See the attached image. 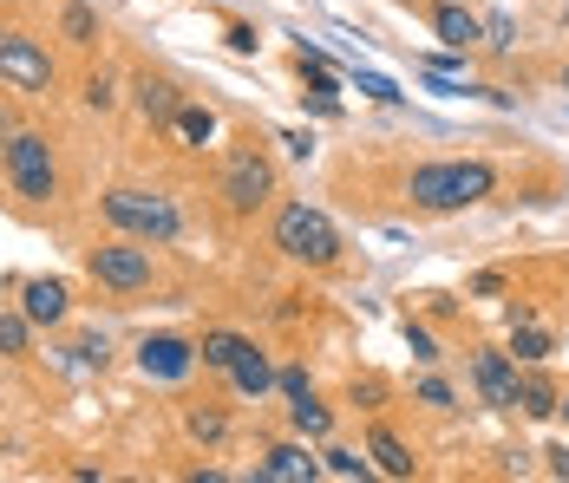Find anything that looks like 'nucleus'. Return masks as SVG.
<instances>
[{"instance_id": "1", "label": "nucleus", "mask_w": 569, "mask_h": 483, "mask_svg": "<svg viewBox=\"0 0 569 483\" xmlns=\"http://www.w3.org/2000/svg\"><path fill=\"white\" fill-rule=\"evenodd\" d=\"M498 190V170L485 158H446V163H419L406 177V203L426 215H458L471 203H485Z\"/></svg>"}, {"instance_id": "2", "label": "nucleus", "mask_w": 569, "mask_h": 483, "mask_svg": "<svg viewBox=\"0 0 569 483\" xmlns=\"http://www.w3.org/2000/svg\"><path fill=\"white\" fill-rule=\"evenodd\" d=\"M99 210H106L112 229L138 235V242H151V249H164V242L183 235V215H177V203L164 197V190H106Z\"/></svg>"}, {"instance_id": "3", "label": "nucleus", "mask_w": 569, "mask_h": 483, "mask_svg": "<svg viewBox=\"0 0 569 483\" xmlns=\"http://www.w3.org/2000/svg\"><path fill=\"white\" fill-rule=\"evenodd\" d=\"M276 249H282L288 262L328 269V262L341 255V229H335L321 210H308V203H288V210L276 215Z\"/></svg>"}, {"instance_id": "4", "label": "nucleus", "mask_w": 569, "mask_h": 483, "mask_svg": "<svg viewBox=\"0 0 569 483\" xmlns=\"http://www.w3.org/2000/svg\"><path fill=\"white\" fill-rule=\"evenodd\" d=\"M217 190H223V203L236 215L262 210V203L276 197V163L262 158L256 144H236V151L223 158V183H217Z\"/></svg>"}, {"instance_id": "5", "label": "nucleus", "mask_w": 569, "mask_h": 483, "mask_svg": "<svg viewBox=\"0 0 569 483\" xmlns=\"http://www.w3.org/2000/svg\"><path fill=\"white\" fill-rule=\"evenodd\" d=\"M7 177H13V197H27V203H53V190H59L53 144H47L40 131H20V138L7 144Z\"/></svg>"}, {"instance_id": "6", "label": "nucleus", "mask_w": 569, "mask_h": 483, "mask_svg": "<svg viewBox=\"0 0 569 483\" xmlns=\"http://www.w3.org/2000/svg\"><path fill=\"white\" fill-rule=\"evenodd\" d=\"M86 274H92L99 288L138 294V288L151 281V242H138V235H124V242H106V249H92V255H86Z\"/></svg>"}, {"instance_id": "7", "label": "nucleus", "mask_w": 569, "mask_h": 483, "mask_svg": "<svg viewBox=\"0 0 569 483\" xmlns=\"http://www.w3.org/2000/svg\"><path fill=\"white\" fill-rule=\"evenodd\" d=\"M0 79L13 92H53V59L27 33H0Z\"/></svg>"}, {"instance_id": "8", "label": "nucleus", "mask_w": 569, "mask_h": 483, "mask_svg": "<svg viewBox=\"0 0 569 483\" xmlns=\"http://www.w3.org/2000/svg\"><path fill=\"white\" fill-rule=\"evenodd\" d=\"M471 379H478V392H485V405H491V412H517V366H511V353L478 346V353H471Z\"/></svg>"}, {"instance_id": "9", "label": "nucleus", "mask_w": 569, "mask_h": 483, "mask_svg": "<svg viewBox=\"0 0 569 483\" xmlns=\"http://www.w3.org/2000/svg\"><path fill=\"white\" fill-rule=\"evenodd\" d=\"M190 366H197V346L177 340V333H151V340L138 346V373L144 379H183Z\"/></svg>"}, {"instance_id": "10", "label": "nucleus", "mask_w": 569, "mask_h": 483, "mask_svg": "<svg viewBox=\"0 0 569 483\" xmlns=\"http://www.w3.org/2000/svg\"><path fill=\"white\" fill-rule=\"evenodd\" d=\"M256 477L262 483H315L321 477V457H315L308 444H276V451L256 464Z\"/></svg>"}, {"instance_id": "11", "label": "nucleus", "mask_w": 569, "mask_h": 483, "mask_svg": "<svg viewBox=\"0 0 569 483\" xmlns=\"http://www.w3.org/2000/svg\"><path fill=\"white\" fill-rule=\"evenodd\" d=\"M432 33H439L452 53H471V47L485 40V20H478L471 7H458V0H439V7H432Z\"/></svg>"}, {"instance_id": "12", "label": "nucleus", "mask_w": 569, "mask_h": 483, "mask_svg": "<svg viewBox=\"0 0 569 483\" xmlns=\"http://www.w3.org/2000/svg\"><path fill=\"white\" fill-rule=\"evenodd\" d=\"M229 379H236V392H242V399H262V392L276 385V366H269V353H262V346H242V353H236V366H229Z\"/></svg>"}, {"instance_id": "13", "label": "nucleus", "mask_w": 569, "mask_h": 483, "mask_svg": "<svg viewBox=\"0 0 569 483\" xmlns=\"http://www.w3.org/2000/svg\"><path fill=\"white\" fill-rule=\"evenodd\" d=\"M20 308H27L33 326H53V321H66V288L59 281H27L20 288Z\"/></svg>"}, {"instance_id": "14", "label": "nucleus", "mask_w": 569, "mask_h": 483, "mask_svg": "<svg viewBox=\"0 0 569 483\" xmlns=\"http://www.w3.org/2000/svg\"><path fill=\"white\" fill-rule=\"evenodd\" d=\"M177 105H183V99H177V85H171V79H151V72L138 79V111H144L151 124H171Z\"/></svg>"}, {"instance_id": "15", "label": "nucleus", "mask_w": 569, "mask_h": 483, "mask_svg": "<svg viewBox=\"0 0 569 483\" xmlns=\"http://www.w3.org/2000/svg\"><path fill=\"white\" fill-rule=\"evenodd\" d=\"M367 457H373V464H380L387 477H412V471H419V464H412V451H406V444H399V437H393L387 425L367 437Z\"/></svg>"}, {"instance_id": "16", "label": "nucleus", "mask_w": 569, "mask_h": 483, "mask_svg": "<svg viewBox=\"0 0 569 483\" xmlns=\"http://www.w3.org/2000/svg\"><path fill=\"white\" fill-rule=\"evenodd\" d=\"M177 138H183V144H190V151H203V144H210V138H217V111L210 105H190V99H183V105H177Z\"/></svg>"}, {"instance_id": "17", "label": "nucleus", "mask_w": 569, "mask_h": 483, "mask_svg": "<svg viewBox=\"0 0 569 483\" xmlns=\"http://www.w3.org/2000/svg\"><path fill=\"white\" fill-rule=\"evenodd\" d=\"M557 405H563V399H557V385H550L543 373L517 379V412H523V419H550Z\"/></svg>"}, {"instance_id": "18", "label": "nucleus", "mask_w": 569, "mask_h": 483, "mask_svg": "<svg viewBox=\"0 0 569 483\" xmlns=\"http://www.w3.org/2000/svg\"><path fill=\"white\" fill-rule=\"evenodd\" d=\"M511 360H523V366H543V360H550V333L530 321V314L511 321Z\"/></svg>"}, {"instance_id": "19", "label": "nucleus", "mask_w": 569, "mask_h": 483, "mask_svg": "<svg viewBox=\"0 0 569 483\" xmlns=\"http://www.w3.org/2000/svg\"><path fill=\"white\" fill-rule=\"evenodd\" d=\"M59 33H66V47H92L99 40V13L86 0H66L59 7Z\"/></svg>"}, {"instance_id": "20", "label": "nucleus", "mask_w": 569, "mask_h": 483, "mask_svg": "<svg viewBox=\"0 0 569 483\" xmlns=\"http://www.w3.org/2000/svg\"><path fill=\"white\" fill-rule=\"evenodd\" d=\"M242 346H249L242 333H203V346H197V360H203V366H217V373H229Z\"/></svg>"}, {"instance_id": "21", "label": "nucleus", "mask_w": 569, "mask_h": 483, "mask_svg": "<svg viewBox=\"0 0 569 483\" xmlns=\"http://www.w3.org/2000/svg\"><path fill=\"white\" fill-rule=\"evenodd\" d=\"M288 419H295L301 437H328V425H335V419H328V405H315V399H295V405H288Z\"/></svg>"}, {"instance_id": "22", "label": "nucleus", "mask_w": 569, "mask_h": 483, "mask_svg": "<svg viewBox=\"0 0 569 483\" xmlns=\"http://www.w3.org/2000/svg\"><path fill=\"white\" fill-rule=\"evenodd\" d=\"M27 340H33L27 308H20V314H0V353H7V360H20V353H27Z\"/></svg>"}, {"instance_id": "23", "label": "nucleus", "mask_w": 569, "mask_h": 483, "mask_svg": "<svg viewBox=\"0 0 569 483\" xmlns=\"http://www.w3.org/2000/svg\"><path fill=\"white\" fill-rule=\"evenodd\" d=\"M321 471H335V477H367V457H360V451H341V444H328V451H321Z\"/></svg>"}, {"instance_id": "24", "label": "nucleus", "mask_w": 569, "mask_h": 483, "mask_svg": "<svg viewBox=\"0 0 569 483\" xmlns=\"http://www.w3.org/2000/svg\"><path fill=\"white\" fill-rule=\"evenodd\" d=\"M353 85H360L367 99H380V105H399V85L393 79H380V72H360V66H353Z\"/></svg>"}, {"instance_id": "25", "label": "nucleus", "mask_w": 569, "mask_h": 483, "mask_svg": "<svg viewBox=\"0 0 569 483\" xmlns=\"http://www.w3.org/2000/svg\"><path fill=\"white\" fill-rule=\"evenodd\" d=\"M419 405H432V412H452V385H446V379H419Z\"/></svg>"}, {"instance_id": "26", "label": "nucleus", "mask_w": 569, "mask_h": 483, "mask_svg": "<svg viewBox=\"0 0 569 483\" xmlns=\"http://www.w3.org/2000/svg\"><path fill=\"white\" fill-rule=\"evenodd\" d=\"M276 385H282L288 399H315V379L301 373V366H282V373H276Z\"/></svg>"}, {"instance_id": "27", "label": "nucleus", "mask_w": 569, "mask_h": 483, "mask_svg": "<svg viewBox=\"0 0 569 483\" xmlns=\"http://www.w3.org/2000/svg\"><path fill=\"white\" fill-rule=\"evenodd\" d=\"M485 40H491L498 53H511V47H517V27L505 20V13H498V20H485Z\"/></svg>"}, {"instance_id": "28", "label": "nucleus", "mask_w": 569, "mask_h": 483, "mask_svg": "<svg viewBox=\"0 0 569 483\" xmlns=\"http://www.w3.org/2000/svg\"><path fill=\"white\" fill-rule=\"evenodd\" d=\"M223 40H229V53H256V47H262V40H256V27H242V20L229 27Z\"/></svg>"}, {"instance_id": "29", "label": "nucleus", "mask_w": 569, "mask_h": 483, "mask_svg": "<svg viewBox=\"0 0 569 483\" xmlns=\"http://www.w3.org/2000/svg\"><path fill=\"white\" fill-rule=\"evenodd\" d=\"M406 346H412L419 360H439V346H432V333H426V326H412V321H406Z\"/></svg>"}, {"instance_id": "30", "label": "nucleus", "mask_w": 569, "mask_h": 483, "mask_svg": "<svg viewBox=\"0 0 569 483\" xmlns=\"http://www.w3.org/2000/svg\"><path fill=\"white\" fill-rule=\"evenodd\" d=\"M86 105H92V111H112V79H92V85H86Z\"/></svg>"}, {"instance_id": "31", "label": "nucleus", "mask_w": 569, "mask_h": 483, "mask_svg": "<svg viewBox=\"0 0 569 483\" xmlns=\"http://www.w3.org/2000/svg\"><path fill=\"white\" fill-rule=\"evenodd\" d=\"M72 353H79V366H106V340H79Z\"/></svg>"}, {"instance_id": "32", "label": "nucleus", "mask_w": 569, "mask_h": 483, "mask_svg": "<svg viewBox=\"0 0 569 483\" xmlns=\"http://www.w3.org/2000/svg\"><path fill=\"white\" fill-rule=\"evenodd\" d=\"M190 431H197V437H223V419H217V412H197Z\"/></svg>"}, {"instance_id": "33", "label": "nucleus", "mask_w": 569, "mask_h": 483, "mask_svg": "<svg viewBox=\"0 0 569 483\" xmlns=\"http://www.w3.org/2000/svg\"><path fill=\"white\" fill-rule=\"evenodd\" d=\"M282 144L295 151V158H308V151H315V138H308V131H282Z\"/></svg>"}, {"instance_id": "34", "label": "nucleus", "mask_w": 569, "mask_h": 483, "mask_svg": "<svg viewBox=\"0 0 569 483\" xmlns=\"http://www.w3.org/2000/svg\"><path fill=\"white\" fill-rule=\"evenodd\" d=\"M550 471H557V477H569V444H557V451H550Z\"/></svg>"}, {"instance_id": "35", "label": "nucleus", "mask_w": 569, "mask_h": 483, "mask_svg": "<svg viewBox=\"0 0 569 483\" xmlns=\"http://www.w3.org/2000/svg\"><path fill=\"white\" fill-rule=\"evenodd\" d=\"M557 412H569V399H563V405H557Z\"/></svg>"}, {"instance_id": "36", "label": "nucleus", "mask_w": 569, "mask_h": 483, "mask_svg": "<svg viewBox=\"0 0 569 483\" xmlns=\"http://www.w3.org/2000/svg\"><path fill=\"white\" fill-rule=\"evenodd\" d=\"M563 92H569V72H563Z\"/></svg>"}]
</instances>
